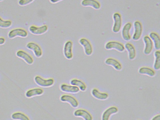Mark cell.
Segmentation results:
<instances>
[{"mask_svg": "<svg viewBox=\"0 0 160 120\" xmlns=\"http://www.w3.org/2000/svg\"><path fill=\"white\" fill-rule=\"evenodd\" d=\"M113 19L114 23L112 27V31L115 33H118L120 31L122 26L121 15L118 12H116L113 14Z\"/></svg>", "mask_w": 160, "mask_h": 120, "instance_id": "cell-1", "label": "cell"}, {"mask_svg": "<svg viewBox=\"0 0 160 120\" xmlns=\"http://www.w3.org/2000/svg\"><path fill=\"white\" fill-rule=\"evenodd\" d=\"M34 82L35 83L40 87L48 88L53 86L55 83L54 79L48 78L45 79L40 76H36L34 78Z\"/></svg>", "mask_w": 160, "mask_h": 120, "instance_id": "cell-2", "label": "cell"}, {"mask_svg": "<svg viewBox=\"0 0 160 120\" xmlns=\"http://www.w3.org/2000/svg\"><path fill=\"white\" fill-rule=\"evenodd\" d=\"M105 48L108 50H116L120 52L125 51L124 46L120 42L116 41H110L107 42L105 45Z\"/></svg>", "mask_w": 160, "mask_h": 120, "instance_id": "cell-3", "label": "cell"}, {"mask_svg": "<svg viewBox=\"0 0 160 120\" xmlns=\"http://www.w3.org/2000/svg\"><path fill=\"white\" fill-rule=\"evenodd\" d=\"M79 44L83 47L84 52L87 56H91L93 52V48L90 42L86 38H81L79 40Z\"/></svg>", "mask_w": 160, "mask_h": 120, "instance_id": "cell-4", "label": "cell"}, {"mask_svg": "<svg viewBox=\"0 0 160 120\" xmlns=\"http://www.w3.org/2000/svg\"><path fill=\"white\" fill-rule=\"evenodd\" d=\"M134 32L133 35L132 39L134 41H138L141 38L143 32V27L142 24L138 21H136L134 22Z\"/></svg>", "mask_w": 160, "mask_h": 120, "instance_id": "cell-5", "label": "cell"}, {"mask_svg": "<svg viewBox=\"0 0 160 120\" xmlns=\"http://www.w3.org/2000/svg\"><path fill=\"white\" fill-rule=\"evenodd\" d=\"M28 36V33L27 31L23 29L18 28L15 29L10 31V32L8 34V37L11 39L18 37L23 38H26Z\"/></svg>", "mask_w": 160, "mask_h": 120, "instance_id": "cell-6", "label": "cell"}, {"mask_svg": "<svg viewBox=\"0 0 160 120\" xmlns=\"http://www.w3.org/2000/svg\"><path fill=\"white\" fill-rule=\"evenodd\" d=\"M60 100L62 102L69 103L71 107L75 108H77L79 105V103L77 99L75 98L70 95H62L61 96Z\"/></svg>", "mask_w": 160, "mask_h": 120, "instance_id": "cell-7", "label": "cell"}, {"mask_svg": "<svg viewBox=\"0 0 160 120\" xmlns=\"http://www.w3.org/2000/svg\"><path fill=\"white\" fill-rule=\"evenodd\" d=\"M143 41L145 44L144 49V54L149 55L153 50V44L148 36H145L143 38Z\"/></svg>", "mask_w": 160, "mask_h": 120, "instance_id": "cell-8", "label": "cell"}, {"mask_svg": "<svg viewBox=\"0 0 160 120\" xmlns=\"http://www.w3.org/2000/svg\"><path fill=\"white\" fill-rule=\"evenodd\" d=\"M73 43L72 41H67L63 47V54L64 57L68 60H72L73 58Z\"/></svg>", "mask_w": 160, "mask_h": 120, "instance_id": "cell-9", "label": "cell"}, {"mask_svg": "<svg viewBox=\"0 0 160 120\" xmlns=\"http://www.w3.org/2000/svg\"><path fill=\"white\" fill-rule=\"evenodd\" d=\"M74 115L76 117L82 118L84 120H93V117L88 111L83 109L76 110L73 113Z\"/></svg>", "mask_w": 160, "mask_h": 120, "instance_id": "cell-10", "label": "cell"}, {"mask_svg": "<svg viewBox=\"0 0 160 120\" xmlns=\"http://www.w3.org/2000/svg\"><path fill=\"white\" fill-rule=\"evenodd\" d=\"M27 48L29 50L32 51L35 56L37 58H40L42 55V48L36 43L30 42L27 44Z\"/></svg>", "mask_w": 160, "mask_h": 120, "instance_id": "cell-11", "label": "cell"}, {"mask_svg": "<svg viewBox=\"0 0 160 120\" xmlns=\"http://www.w3.org/2000/svg\"><path fill=\"white\" fill-rule=\"evenodd\" d=\"M48 30V27L44 25L41 27H37L34 25L30 26L29 28V32L32 34L35 35H41L45 33Z\"/></svg>", "mask_w": 160, "mask_h": 120, "instance_id": "cell-12", "label": "cell"}, {"mask_svg": "<svg viewBox=\"0 0 160 120\" xmlns=\"http://www.w3.org/2000/svg\"><path fill=\"white\" fill-rule=\"evenodd\" d=\"M132 27V23L130 22L126 23L122 27V37L123 40L125 41H129L132 39L130 33Z\"/></svg>", "mask_w": 160, "mask_h": 120, "instance_id": "cell-13", "label": "cell"}, {"mask_svg": "<svg viewBox=\"0 0 160 120\" xmlns=\"http://www.w3.org/2000/svg\"><path fill=\"white\" fill-rule=\"evenodd\" d=\"M16 55L18 57L22 59L27 64L32 65L33 64V59L28 53L23 50H19L16 52Z\"/></svg>", "mask_w": 160, "mask_h": 120, "instance_id": "cell-14", "label": "cell"}, {"mask_svg": "<svg viewBox=\"0 0 160 120\" xmlns=\"http://www.w3.org/2000/svg\"><path fill=\"white\" fill-rule=\"evenodd\" d=\"M118 112L117 107L113 106L109 107L104 111L102 115V120H109L111 115L116 114Z\"/></svg>", "mask_w": 160, "mask_h": 120, "instance_id": "cell-15", "label": "cell"}, {"mask_svg": "<svg viewBox=\"0 0 160 120\" xmlns=\"http://www.w3.org/2000/svg\"><path fill=\"white\" fill-rule=\"evenodd\" d=\"M61 91L63 92L76 94L79 92V89L77 86L62 83L60 87Z\"/></svg>", "mask_w": 160, "mask_h": 120, "instance_id": "cell-16", "label": "cell"}, {"mask_svg": "<svg viewBox=\"0 0 160 120\" xmlns=\"http://www.w3.org/2000/svg\"><path fill=\"white\" fill-rule=\"evenodd\" d=\"M105 63L107 65L112 66L114 69L118 71H121L122 68L121 63L117 59L113 58H108L106 59Z\"/></svg>", "mask_w": 160, "mask_h": 120, "instance_id": "cell-17", "label": "cell"}, {"mask_svg": "<svg viewBox=\"0 0 160 120\" xmlns=\"http://www.w3.org/2000/svg\"><path fill=\"white\" fill-rule=\"evenodd\" d=\"M81 4L85 7H91L96 10H99L101 7V4L96 0H83L81 2Z\"/></svg>", "mask_w": 160, "mask_h": 120, "instance_id": "cell-18", "label": "cell"}, {"mask_svg": "<svg viewBox=\"0 0 160 120\" xmlns=\"http://www.w3.org/2000/svg\"><path fill=\"white\" fill-rule=\"evenodd\" d=\"M125 49L128 52V58L129 60L133 61L136 57V51L134 46L131 43H126L124 45Z\"/></svg>", "mask_w": 160, "mask_h": 120, "instance_id": "cell-19", "label": "cell"}, {"mask_svg": "<svg viewBox=\"0 0 160 120\" xmlns=\"http://www.w3.org/2000/svg\"><path fill=\"white\" fill-rule=\"evenodd\" d=\"M92 95L96 98L100 100H106L108 98V94L107 93L101 92L96 88H93L91 91Z\"/></svg>", "mask_w": 160, "mask_h": 120, "instance_id": "cell-20", "label": "cell"}, {"mask_svg": "<svg viewBox=\"0 0 160 120\" xmlns=\"http://www.w3.org/2000/svg\"><path fill=\"white\" fill-rule=\"evenodd\" d=\"M44 93V90L41 88H36L30 89L26 93V97L28 98H31L34 97L39 96L42 95Z\"/></svg>", "mask_w": 160, "mask_h": 120, "instance_id": "cell-21", "label": "cell"}, {"mask_svg": "<svg viewBox=\"0 0 160 120\" xmlns=\"http://www.w3.org/2000/svg\"><path fill=\"white\" fill-rule=\"evenodd\" d=\"M149 37L153 43L154 48L156 50H159L160 49V38L159 35L154 32H152L150 33Z\"/></svg>", "mask_w": 160, "mask_h": 120, "instance_id": "cell-22", "label": "cell"}, {"mask_svg": "<svg viewBox=\"0 0 160 120\" xmlns=\"http://www.w3.org/2000/svg\"><path fill=\"white\" fill-rule=\"evenodd\" d=\"M70 83L71 85L77 86L81 92H84L87 90V85L85 84V82H83L80 80L73 79L71 80Z\"/></svg>", "mask_w": 160, "mask_h": 120, "instance_id": "cell-23", "label": "cell"}, {"mask_svg": "<svg viewBox=\"0 0 160 120\" xmlns=\"http://www.w3.org/2000/svg\"><path fill=\"white\" fill-rule=\"evenodd\" d=\"M138 73L141 75H146L149 77H154L156 75V72L153 69L147 67H142L138 69Z\"/></svg>", "mask_w": 160, "mask_h": 120, "instance_id": "cell-24", "label": "cell"}, {"mask_svg": "<svg viewBox=\"0 0 160 120\" xmlns=\"http://www.w3.org/2000/svg\"><path fill=\"white\" fill-rule=\"evenodd\" d=\"M154 61L153 67L154 70H159L160 69V51H155L154 52Z\"/></svg>", "mask_w": 160, "mask_h": 120, "instance_id": "cell-25", "label": "cell"}, {"mask_svg": "<svg viewBox=\"0 0 160 120\" xmlns=\"http://www.w3.org/2000/svg\"><path fill=\"white\" fill-rule=\"evenodd\" d=\"M12 118L13 120H30L27 115L22 112H15L12 113Z\"/></svg>", "mask_w": 160, "mask_h": 120, "instance_id": "cell-26", "label": "cell"}, {"mask_svg": "<svg viewBox=\"0 0 160 120\" xmlns=\"http://www.w3.org/2000/svg\"><path fill=\"white\" fill-rule=\"evenodd\" d=\"M12 25V22L10 20L4 21L0 18V28L7 29Z\"/></svg>", "mask_w": 160, "mask_h": 120, "instance_id": "cell-27", "label": "cell"}, {"mask_svg": "<svg viewBox=\"0 0 160 120\" xmlns=\"http://www.w3.org/2000/svg\"><path fill=\"white\" fill-rule=\"evenodd\" d=\"M34 0H19L18 4L21 6H25L32 3Z\"/></svg>", "mask_w": 160, "mask_h": 120, "instance_id": "cell-28", "label": "cell"}, {"mask_svg": "<svg viewBox=\"0 0 160 120\" xmlns=\"http://www.w3.org/2000/svg\"><path fill=\"white\" fill-rule=\"evenodd\" d=\"M5 43V39L3 38H0V46L3 45Z\"/></svg>", "mask_w": 160, "mask_h": 120, "instance_id": "cell-29", "label": "cell"}, {"mask_svg": "<svg viewBox=\"0 0 160 120\" xmlns=\"http://www.w3.org/2000/svg\"><path fill=\"white\" fill-rule=\"evenodd\" d=\"M151 120H160V114L155 115V116H154Z\"/></svg>", "mask_w": 160, "mask_h": 120, "instance_id": "cell-30", "label": "cell"}, {"mask_svg": "<svg viewBox=\"0 0 160 120\" xmlns=\"http://www.w3.org/2000/svg\"><path fill=\"white\" fill-rule=\"evenodd\" d=\"M62 1H63V0H50V2L52 3L55 4L59 2H61Z\"/></svg>", "mask_w": 160, "mask_h": 120, "instance_id": "cell-31", "label": "cell"}, {"mask_svg": "<svg viewBox=\"0 0 160 120\" xmlns=\"http://www.w3.org/2000/svg\"><path fill=\"white\" fill-rule=\"evenodd\" d=\"M3 0H0V2H2V1H3Z\"/></svg>", "mask_w": 160, "mask_h": 120, "instance_id": "cell-32", "label": "cell"}, {"mask_svg": "<svg viewBox=\"0 0 160 120\" xmlns=\"http://www.w3.org/2000/svg\"></svg>", "mask_w": 160, "mask_h": 120, "instance_id": "cell-33", "label": "cell"}]
</instances>
